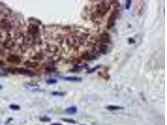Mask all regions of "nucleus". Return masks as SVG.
<instances>
[{
	"mask_svg": "<svg viewBox=\"0 0 167 125\" xmlns=\"http://www.w3.org/2000/svg\"><path fill=\"white\" fill-rule=\"evenodd\" d=\"M110 4L108 1H103L101 3L99 4L96 8V11L95 12V15L98 16L103 17L107 11L110 9Z\"/></svg>",
	"mask_w": 167,
	"mask_h": 125,
	"instance_id": "1",
	"label": "nucleus"
},
{
	"mask_svg": "<svg viewBox=\"0 0 167 125\" xmlns=\"http://www.w3.org/2000/svg\"><path fill=\"white\" fill-rule=\"evenodd\" d=\"M118 10L115 9L113 11V13H111V15L109 17L108 24H107V28L108 29H111V28H113L115 25V21H116V20H117V16H118Z\"/></svg>",
	"mask_w": 167,
	"mask_h": 125,
	"instance_id": "2",
	"label": "nucleus"
},
{
	"mask_svg": "<svg viewBox=\"0 0 167 125\" xmlns=\"http://www.w3.org/2000/svg\"><path fill=\"white\" fill-rule=\"evenodd\" d=\"M15 73H18L19 74H23V75H26L28 76H34L35 74L33 71H30L28 69L24 68H15Z\"/></svg>",
	"mask_w": 167,
	"mask_h": 125,
	"instance_id": "3",
	"label": "nucleus"
},
{
	"mask_svg": "<svg viewBox=\"0 0 167 125\" xmlns=\"http://www.w3.org/2000/svg\"><path fill=\"white\" fill-rule=\"evenodd\" d=\"M28 31L31 35L36 36L39 33V28L38 26L36 24H30L28 27Z\"/></svg>",
	"mask_w": 167,
	"mask_h": 125,
	"instance_id": "4",
	"label": "nucleus"
},
{
	"mask_svg": "<svg viewBox=\"0 0 167 125\" xmlns=\"http://www.w3.org/2000/svg\"><path fill=\"white\" fill-rule=\"evenodd\" d=\"M7 61L8 62L12 63L18 64L21 62V59L20 57H18V56H16V55H10L8 56Z\"/></svg>",
	"mask_w": 167,
	"mask_h": 125,
	"instance_id": "5",
	"label": "nucleus"
},
{
	"mask_svg": "<svg viewBox=\"0 0 167 125\" xmlns=\"http://www.w3.org/2000/svg\"><path fill=\"white\" fill-rule=\"evenodd\" d=\"M63 79L65 81L73 82H80L83 79L81 77H77V76H67V77H63Z\"/></svg>",
	"mask_w": 167,
	"mask_h": 125,
	"instance_id": "6",
	"label": "nucleus"
},
{
	"mask_svg": "<svg viewBox=\"0 0 167 125\" xmlns=\"http://www.w3.org/2000/svg\"><path fill=\"white\" fill-rule=\"evenodd\" d=\"M1 27L4 29V30H6V31H8L9 29H11V26L9 23V21H8L7 20H3L1 21Z\"/></svg>",
	"mask_w": 167,
	"mask_h": 125,
	"instance_id": "7",
	"label": "nucleus"
},
{
	"mask_svg": "<svg viewBox=\"0 0 167 125\" xmlns=\"http://www.w3.org/2000/svg\"><path fill=\"white\" fill-rule=\"evenodd\" d=\"M65 112L69 114H74L77 112V107L75 106H70L65 109Z\"/></svg>",
	"mask_w": 167,
	"mask_h": 125,
	"instance_id": "8",
	"label": "nucleus"
},
{
	"mask_svg": "<svg viewBox=\"0 0 167 125\" xmlns=\"http://www.w3.org/2000/svg\"><path fill=\"white\" fill-rule=\"evenodd\" d=\"M101 41L102 42H103L104 43H108L110 41V36L106 34V33H103L102 35H101Z\"/></svg>",
	"mask_w": 167,
	"mask_h": 125,
	"instance_id": "9",
	"label": "nucleus"
},
{
	"mask_svg": "<svg viewBox=\"0 0 167 125\" xmlns=\"http://www.w3.org/2000/svg\"><path fill=\"white\" fill-rule=\"evenodd\" d=\"M27 88L29 89L30 90H36V89H38V85H36V84H32V83H28L26 85Z\"/></svg>",
	"mask_w": 167,
	"mask_h": 125,
	"instance_id": "10",
	"label": "nucleus"
},
{
	"mask_svg": "<svg viewBox=\"0 0 167 125\" xmlns=\"http://www.w3.org/2000/svg\"><path fill=\"white\" fill-rule=\"evenodd\" d=\"M25 65L26 66H27V67L35 68L38 65V64L37 63H36V62H31L28 61L25 62Z\"/></svg>",
	"mask_w": 167,
	"mask_h": 125,
	"instance_id": "11",
	"label": "nucleus"
},
{
	"mask_svg": "<svg viewBox=\"0 0 167 125\" xmlns=\"http://www.w3.org/2000/svg\"><path fill=\"white\" fill-rule=\"evenodd\" d=\"M123 108L121 106H115V105H110L106 107V109H108L109 110H118V109H121Z\"/></svg>",
	"mask_w": 167,
	"mask_h": 125,
	"instance_id": "12",
	"label": "nucleus"
},
{
	"mask_svg": "<svg viewBox=\"0 0 167 125\" xmlns=\"http://www.w3.org/2000/svg\"><path fill=\"white\" fill-rule=\"evenodd\" d=\"M52 95L53 96H63L65 95V92H61V91H53L52 92Z\"/></svg>",
	"mask_w": 167,
	"mask_h": 125,
	"instance_id": "13",
	"label": "nucleus"
},
{
	"mask_svg": "<svg viewBox=\"0 0 167 125\" xmlns=\"http://www.w3.org/2000/svg\"><path fill=\"white\" fill-rule=\"evenodd\" d=\"M61 120L63 121L67 122V123H73V124L76 123V122L74 120H72V119H68V118H62Z\"/></svg>",
	"mask_w": 167,
	"mask_h": 125,
	"instance_id": "14",
	"label": "nucleus"
},
{
	"mask_svg": "<svg viewBox=\"0 0 167 125\" xmlns=\"http://www.w3.org/2000/svg\"><path fill=\"white\" fill-rule=\"evenodd\" d=\"M9 108L14 111H18L20 109V106L17 105H9Z\"/></svg>",
	"mask_w": 167,
	"mask_h": 125,
	"instance_id": "15",
	"label": "nucleus"
},
{
	"mask_svg": "<svg viewBox=\"0 0 167 125\" xmlns=\"http://www.w3.org/2000/svg\"><path fill=\"white\" fill-rule=\"evenodd\" d=\"M46 82V83L52 85V84L56 83H57V80H56V79H54V78H50L48 80H47Z\"/></svg>",
	"mask_w": 167,
	"mask_h": 125,
	"instance_id": "16",
	"label": "nucleus"
},
{
	"mask_svg": "<svg viewBox=\"0 0 167 125\" xmlns=\"http://www.w3.org/2000/svg\"><path fill=\"white\" fill-rule=\"evenodd\" d=\"M107 49H108V46L106 45H104V44H102V45L100 46V51L101 53H105L107 51Z\"/></svg>",
	"mask_w": 167,
	"mask_h": 125,
	"instance_id": "17",
	"label": "nucleus"
},
{
	"mask_svg": "<svg viewBox=\"0 0 167 125\" xmlns=\"http://www.w3.org/2000/svg\"><path fill=\"white\" fill-rule=\"evenodd\" d=\"M40 120L42 122H50L51 121V118L48 116H43V117H41Z\"/></svg>",
	"mask_w": 167,
	"mask_h": 125,
	"instance_id": "18",
	"label": "nucleus"
},
{
	"mask_svg": "<svg viewBox=\"0 0 167 125\" xmlns=\"http://www.w3.org/2000/svg\"><path fill=\"white\" fill-rule=\"evenodd\" d=\"M131 3H132V1H131V0H127V1H126V4H125L126 9H129L130 6H131Z\"/></svg>",
	"mask_w": 167,
	"mask_h": 125,
	"instance_id": "19",
	"label": "nucleus"
},
{
	"mask_svg": "<svg viewBox=\"0 0 167 125\" xmlns=\"http://www.w3.org/2000/svg\"><path fill=\"white\" fill-rule=\"evenodd\" d=\"M99 67H100V66H96V67H95L94 68H93V69H91L90 70L88 71V73H91L94 72V71H95L96 69H97Z\"/></svg>",
	"mask_w": 167,
	"mask_h": 125,
	"instance_id": "20",
	"label": "nucleus"
},
{
	"mask_svg": "<svg viewBox=\"0 0 167 125\" xmlns=\"http://www.w3.org/2000/svg\"><path fill=\"white\" fill-rule=\"evenodd\" d=\"M5 76H8L7 73L0 72V77H5Z\"/></svg>",
	"mask_w": 167,
	"mask_h": 125,
	"instance_id": "21",
	"label": "nucleus"
},
{
	"mask_svg": "<svg viewBox=\"0 0 167 125\" xmlns=\"http://www.w3.org/2000/svg\"><path fill=\"white\" fill-rule=\"evenodd\" d=\"M128 41H129V43H134L135 42V40H134V39L130 38H129V39H128Z\"/></svg>",
	"mask_w": 167,
	"mask_h": 125,
	"instance_id": "22",
	"label": "nucleus"
},
{
	"mask_svg": "<svg viewBox=\"0 0 167 125\" xmlns=\"http://www.w3.org/2000/svg\"><path fill=\"white\" fill-rule=\"evenodd\" d=\"M4 65V63L1 60H0V68L2 67V66H3Z\"/></svg>",
	"mask_w": 167,
	"mask_h": 125,
	"instance_id": "23",
	"label": "nucleus"
},
{
	"mask_svg": "<svg viewBox=\"0 0 167 125\" xmlns=\"http://www.w3.org/2000/svg\"><path fill=\"white\" fill-rule=\"evenodd\" d=\"M62 125L61 124H60V123H53V124H52V125Z\"/></svg>",
	"mask_w": 167,
	"mask_h": 125,
	"instance_id": "24",
	"label": "nucleus"
},
{
	"mask_svg": "<svg viewBox=\"0 0 167 125\" xmlns=\"http://www.w3.org/2000/svg\"><path fill=\"white\" fill-rule=\"evenodd\" d=\"M13 120V119H12V118H11V119H9V120H8V121L7 122H6V123H9V121H11V120Z\"/></svg>",
	"mask_w": 167,
	"mask_h": 125,
	"instance_id": "25",
	"label": "nucleus"
},
{
	"mask_svg": "<svg viewBox=\"0 0 167 125\" xmlns=\"http://www.w3.org/2000/svg\"><path fill=\"white\" fill-rule=\"evenodd\" d=\"M3 89V86L0 85V89Z\"/></svg>",
	"mask_w": 167,
	"mask_h": 125,
	"instance_id": "26",
	"label": "nucleus"
},
{
	"mask_svg": "<svg viewBox=\"0 0 167 125\" xmlns=\"http://www.w3.org/2000/svg\"></svg>",
	"mask_w": 167,
	"mask_h": 125,
	"instance_id": "27",
	"label": "nucleus"
}]
</instances>
